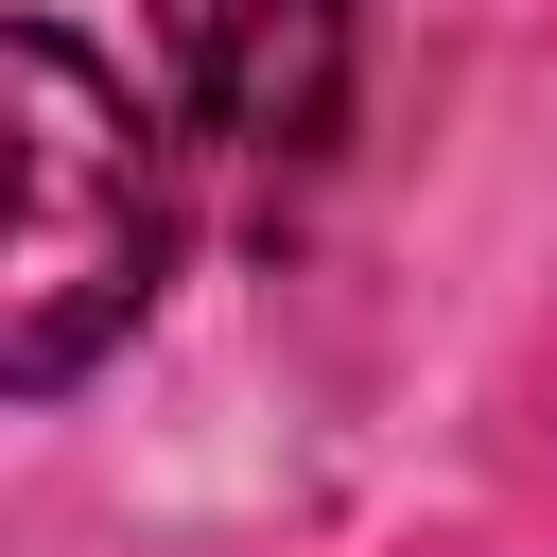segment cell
I'll use <instances>...</instances> for the list:
<instances>
[{"instance_id":"6da1fadb","label":"cell","mask_w":557,"mask_h":557,"mask_svg":"<svg viewBox=\"0 0 557 557\" xmlns=\"http://www.w3.org/2000/svg\"><path fill=\"white\" fill-rule=\"evenodd\" d=\"M174 278V174L104 52L70 17H17V278H0V383L70 400Z\"/></svg>"},{"instance_id":"7a4b0ae2","label":"cell","mask_w":557,"mask_h":557,"mask_svg":"<svg viewBox=\"0 0 557 557\" xmlns=\"http://www.w3.org/2000/svg\"><path fill=\"white\" fill-rule=\"evenodd\" d=\"M348 52H366L348 0H157V70L209 157H313L348 122Z\"/></svg>"}]
</instances>
